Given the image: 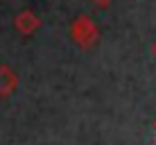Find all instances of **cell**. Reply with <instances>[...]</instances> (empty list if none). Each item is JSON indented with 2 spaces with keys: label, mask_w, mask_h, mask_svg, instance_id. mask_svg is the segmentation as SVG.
<instances>
[]
</instances>
